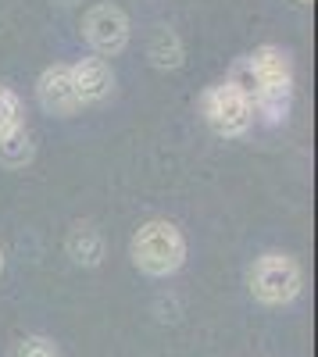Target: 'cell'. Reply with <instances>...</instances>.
I'll return each instance as SVG.
<instances>
[{"instance_id": "ba28073f", "label": "cell", "mask_w": 318, "mask_h": 357, "mask_svg": "<svg viewBox=\"0 0 318 357\" xmlns=\"http://www.w3.org/2000/svg\"><path fill=\"white\" fill-rule=\"evenodd\" d=\"M65 250H68V257H72L75 264L97 268V264L104 261V236H100L90 222H79V225H72L68 236H65Z\"/></svg>"}, {"instance_id": "5b68a950", "label": "cell", "mask_w": 318, "mask_h": 357, "mask_svg": "<svg viewBox=\"0 0 318 357\" xmlns=\"http://www.w3.org/2000/svg\"><path fill=\"white\" fill-rule=\"evenodd\" d=\"M36 97H40V107L47 114H57V118H68L82 107L79 97H75V82H72L68 65L43 68V75L36 79Z\"/></svg>"}, {"instance_id": "6da1fadb", "label": "cell", "mask_w": 318, "mask_h": 357, "mask_svg": "<svg viewBox=\"0 0 318 357\" xmlns=\"http://www.w3.org/2000/svg\"><path fill=\"white\" fill-rule=\"evenodd\" d=\"M129 257H132V264L139 268V272L151 275V279L176 275L183 268V261H186V236L176 222L151 218L132 232Z\"/></svg>"}, {"instance_id": "9a60e30c", "label": "cell", "mask_w": 318, "mask_h": 357, "mask_svg": "<svg viewBox=\"0 0 318 357\" xmlns=\"http://www.w3.org/2000/svg\"><path fill=\"white\" fill-rule=\"evenodd\" d=\"M57 4H65V8H68V4H75V0H57Z\"/></svg>"}, {"instance_id": "8fae6325", "label": "cell", "mask_w": 318, "mask_h": 357, "mask_svg": "<svg viewBox=\"0 0 318 357\" xmlns=\"http://www.w3.org/2000/svg\"><path fill=\"white\" fill-rule=\"evenodd\" d=\"M33 154H36V146H33V136H29L25 126L0 139V165L4 168H25L33 161Z\"/></svg>"}, {"instance_id": "2e32d148", "label": "cell", "mask_w": 318, "mask_h": 357, "mask_svg": "<svg viewBox=\"0 0 318 357\" xmlns=\"http://www.w3.org/2000/svg\"><path fill=\"white\" fill-rule=\"evenodd\" d=\"M297 4H311V0H297Z\"/></svg>"}, {"instance_id": "277c9868", "label": "cell", "mask_w": 318, "mask_h": 357, "mask_svg": "<svg viewBox=\"0 0 318 357\" xmlns=\"http://www.w3.org/2000/svg\"><path fill=\"white\" fill-rule=\"evenodd\" d=\"M82 36L97 57H114L129 47V15L119 4H97L82 18Z\"/></svg>"}, {"instance_id": "52a82bcc", "label": "cell", "mask_w": 318, "mask_h": 357, "mask_svg": "<svg viewBox=\"0 0 318 357\" xmlns=\"http://www.w3.org/2000/svg\"><path fill=\"white\" fill-rule=\"evenodd\" d=\"M243 61H247L250 75L257 79V89L262 86H294V57H290V50H282L275 43H262V47H254Z\"/></svg>"}, {"instance_id": "3957f363", "label": "cell", "mask_w": 318, "mask_h": 357, "mask_svg": "<svg viewBox=\"0 0 318 357\" xmlns=\"http://www.w3.org/2000/svg\"><path fill=\"white\" fill-rule=\"evenodd\" d=\"M200 114H204V122L215 136L240 139L254 126V100L225 79V82H215L200 93Z\"/></svg>"}, {"instance_id": "8992f818", "label": "cell", "mask_w": 318, "mask_h": 357, "mask_svg": "<svg viewBox=\"0 0 318 357\" xmlns=\"http://www.w3.org/2000/svg\"><path fill=\"white\" fill-rule=\"evenodd\" d=\"M68 72L75 82L79 104H100L114 93V72L104 57H79L75 65H68Z\"/></svg>"}, {"instance_id": "4fadbf2b", "label": "cell", "mask_w": 318, "mask_h": 357, "mask_svg": "<svg viewBox=\"0 0 318 357\" xmlns=\"http://www.w3.org/2000/svg\"><path fill=\"white\" fill-rule=\"evenodd\" d=\"M15 357H61V350H57V343L50 336H25V340H18Z\"/></svg>"}, {"instance_id": "30bf717a", "label": "cell", "mask_w": 318, "mask_h": 357, "mask_svg": "<svg viewBox=\"0 0 318 357\" xmlns=\"http://www.w3.org/2000/svg\"><path fill=\"white\" fill-rule=\"evenodd\" d=\"M290 100H294V86H262L254 93V114H262L268 126H279L290 114Z\"/></svg>"}, {"instance_id": "7a4b0ae2", "label": "cell", "mask_w": 318, "mask_h": 357, "mask_svg": "<svg viewBox=\"0 0 318 357\" xmlns=\"http://www.w3.org/2000/svg\"><path fill=\"white\" fill-rule=\"evenodd\" d=\"M247 286H250V296L265 307H282V304H294L301 289H304V272L297 257L290 254H262L250 272H247Z\"/></svg>"}, {"instance_id": "7c38bea8", "label": "cell", "mask_w": 318, "mask_h": 357, "mask_svg": "<svg viewBox=\"0 0 318 357\" xmlns=\"http://www.w3.org/2000/svg\"><path fill=\"white\" fill-rule=\"evenodd\" d=\"M15 129H22V100L11 86L0 82V139L11 136Z\"/></svg>"}, {"instance_id": "5bb4252c", "label": "cell", "mask_w": 318, "mask_h": 357, "mask_svg": "<svg viewBox=\"0 0 318 357\" xmlns=\"http://www.w3.org/2000/svg\"><path fill=\"white\" fill-rule=\"evenodd\" d=\"M0 275H4V247H0Z\"/></svg>"}, {"instance_id": "9c48e42d", "label": "cell", "mask_w": 318, "mask_h": 357, "mask_svg": "<svg viewBox=\"0 0 318 357\" xmlns=\"http://www.w3.org/2000/svg\"><path fill=\"white\" fill-rule=\"evenodd\" d=\"M147 57H151V65L161 68V72H176V68H183L186 50H183V40H179L176 29L158 25V29H154V36H151V43H147Z\"/></svg>"}]
</instances>
